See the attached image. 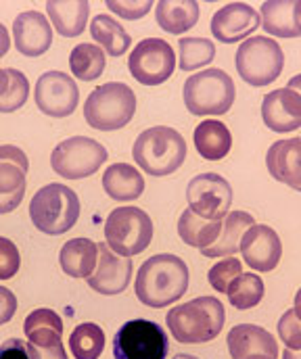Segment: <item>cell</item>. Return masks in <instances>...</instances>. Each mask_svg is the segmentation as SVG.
Here are the masks:
<instances>
[{"instance_id": "23", "label": "cell", "mask_w": 301, "mask_h": 359, "mask_svg": "<svg viewBox=\"0 0 301 359\" xmlns=\"http://www.w3.org/2000/svg\"><path fill=\"white\" fill-rule=\"evenodd\" d=\"M46 15L51 19V25L63 38H76L88 25L91 2H86V0H48Z\"/></svg>"}, {"instance_id": "32", "label": "cell", "mask_w": 301, "mask_h": 359, "mask_svg": "<svg viewBox=\"0 0 301 359\" xmlns=\"http://www.w3.org/2000/svg\"><path fill=\"white\" fill-rule=\"evenodd\" d=\"M107 65L105 50L97 44H78L69 53V69L82 82H93L102 76Z\"/></svg>"}, {"instance_id": "14", "label": "cell", "mask_w": 301, "mask_h": 359, "mask_svg": "<svg viewBox=\"0 0 301 359\" xmlns=\"http://www.w3.org/2000/svg\"><path fill=\"white\" fill-rule=\"evenodd\" d=\"M27 155L13 144L0 147V215L15 211L25 196Z\"/></svg>"}, {"instance_id": "13", "label": "cell", "mask_w": 301, "mask_h": 359, "mask_svg": "<svg viewBox=\"0 0 301 359\" xmlns=\"http://www.w3.org/2000/svg\"><path fill=\"white\" fill-rule=\"evenodd\" d=\"M36 107L48 117H67L80 102V90L74 78L63 72H46L38 78L34 88Z\"/></svg>"}, {"instance_id": "27", "label": "cell", "mask_w": 301, "mask_h": 359, "mask_svg": "<svg viewBox=\"0 0 301 359\" xmlns=\"http://www.w3.org/2000/svg\"><path fill=\"white\" fill-rule=\"evenodd\" d=\"M23 332L27 337V343L34 347L59 345L63 343V320L57 311L48 307H40L25 318Z\"/></svg>"}, {"instance_id": "10", "label": "cell", "mask_w": 301, "mask_h": 359, "mask_svg": "<svg viewBox=\"0 0 301 359\" xmlns=\"http://www.w3.org/2000/svg\"><path fill=\"white\" fill-rule=\"evenodd\" d=\"M107 159V149L99 140L88 136H72L55 147L51 155V165L61 178L82 180L97 174Z\"/></svg>"}, {"instance_id": "44", "label": "cell", "mask_w": 301, "mask_h": 359, "mask_svg": "<svg viewBox=\"0 0 301 359\" xmlns=\"http://www.w3.org/2000/svg\"><path fill=\"white\" fill-rule=\"evenodd\" d=\"M8 48H11V36H8L6 27L0 23V59L8 53Z\"/></svg>"}, {"instance_id": "30", "label": "cell", "mask_w": 301, "mask_h": 359, "mask_svg": "<svg viewBox=\"0 0 301 359\" xmlns=\"http://www.w3.org/2000/svg\"><path fill=\"white\" fill-rule=\"evenodd\" d=\"M91 34H93L97 46H100L105 50V55H109V57L126 55L132 44L130 34L111 15H97L91 21Z\"/></svg>"}, {"instance_id": "11", "label": "cell", "mask_w": 301, "mask_h": 359, "mask_svg": "<svg viewBox=\"0 0 301 359\" xmlns=\"http://www.w3.org/2000/svg\"><path fill=\"white\" fill-rule=\"evenodd\" d=\"M128 69L138 84L159 86L174 76L176 53L163 38H145L130 53Z\"/></svg>"}, {"instance_id": "33", "label": "cell", "mask_w": 301, "mask_h": 359, "mask_svg": "<svg viewBox=\"0 0 301 359\" xmlns=\"http://www.w3.org/2000/svg\"><path fill=\"white\" fill-rule=\"evenodd\" d=\"M105 343V330L95 322H84L69 334V351L76 359H99Z\"/></svg>"}, {"instance_id": "1", "label": "cell", "mask_w": 301, "mask_h": 359, "mask_svg": "<svg viewBox=\"0 0 301 359\" xmlns=\"http://www.w3.org/2000/svg\"><path fill=\"white\" fill-rule=\"evenodd\" d=\"M189 280L191 276L185 259L172 253H159L149 257L138 268L134 290L142 305L163 309L185 297L189 290Z\"/></svg>"}, {"instance_id": "16", "label": "cell", "mask_w": 301, "mask_h": 359, "mask_svg": "<svg viewBox=\"0 0 301 359\" xmlns=\"http://www.w3.org/2000/svg\"><path fill=\"white\" fill-rule=\"evenodd\" d=\"M241 255L245 264L255 271H272L281 264L283 243L274 228L266 224L251 226L241 241Z\"/></svg>"}, {"instance_id": "18", "label": "cell", "mask_w": 301, "mask_h": 359, "mask_svg": "<svg viewBox=\"0 0 301 359\" xmlns=\"http://www.w3.org/2000/svg\"><path fill=\"white\" fill-rule=\"evenodd\" d=\"M132 280V259L113 253L107 243H99V262L93 276L88 278V286L105 297L119 294L128 288Z\"/></svg>"}, {"instance_id": "26", "label": "cell", "mask_w": 301, "mask_h": 359, "mask_svg": "<svg viewBox=\"0 0 301 359\" xmlns=\"http://www.w3.org/2000/svg\"><path fill=\"white\" fill-rule=\"evenodd\" d=\"M199 2L195 0H159L155 4L157 25L174 36H180L197 25L199 21Z\"/></svg>"}, {"instance_id": "20", "label": "cell", "mask_w": 301, "mask_h": 359, "mask_svg": "<svg viewBox=\"0 0 301 359\" xmlns=\"http://www.w3.org/2000/svg\"><path fill=\"white\" fill-rule=\"evenodd\" d=\"M262 119L276 134L295 132L301 128V96L289 88L268 92L262 100Z\"/></svg>"}, {"instance_id": "36", "label": "cell", "mask_w": 301, "mask_h": 359, "mask_svg": "<svg viewBox=\"0 0 301 359\" xmlns=\"http://www.w3.org/2000/svg\"><path fill=\"white\" fill-rule=\"evenodd\" d=\"M6 72H8V86L0 94V113H13L21 109L29 96L27 78L19 69H13V67H8Z\"/></svg>"}, {"instance_id": "38", "label": "cell", "mask_w": 301, "mask_h": 359, "mask_svg": "<svg viewBox=\"0 0 301 359\" xmlns=\"http://www.w3.org/2000/svg\"><path fill=\"white\" fill-rule=\"evenodd\" d=\"M279 337L285 343L287 349L301 351V320L297 318L295 309H287L279 320Z\"/></svg>"}, {"instance_id": "43", "label": "cell", "mask_w": 301, "mask_h": 359, "mask_svg": "<svg viewBox=\"0 0 301 359\" xmlns=\"http://www.w3.org/2000/svg\"><path fill=\"white\" fill-rule=\"evenodd\" d=\"M27 349H29L32 359H67V351L63 343L51 345V347H34L27 343Z\"/></svg>"}, {"instance_id": "34", "label": "cell", "mask_w": 301, "mask_h": 359, "mask_svg": "<svg viewBox=\"0 0 301 359\" xmlns=\"http://www.w3.org/2000/svg\"><path fill=\"white\" fill-rule=\"evenodd\" d=\"M264 280L257 276V273H251V271H243L230 286H228V301L234 309L239 311H247V309H253L255 305L262 303L264 299Z\"/></svg>"}, {"instance_id": "35", "label": "cell", "mask_w": 301, "mask_h": 359, "mask_svg": "<svg viewBox=\"0 0 301 359\" xmlns=\"http://www.w3.org/2000/svg\"><path fill=\"white\" fill-rule=\"evenodd\" d=\"M178 67L182 72H197L215 59V44L209 38L185 36L178 40Z\"/></svg>"}, {"instance_id": "40", "label": "cell", "mask_w": 301, "mask_h": 359, "mask_svg": "<svg viewBox=\"0 0 301 359\" xmlns=\"http://www.w3.org/2000/svg\"><path fill=\"white\" fill-rule=\"evenodd\" d=\"M107 8H111L121 19L134 21V19L145 17L153 8V2L151 0H107Z\"/></svg>"}, {"instance_id": "2", "label": "cell", "mask_w": 301, "mask_h": 359, "mask_svg": "<svg viewBox=\"0 0 301 359\" xmlns=\"http://www.w3.org/2000/svg\"><path fill=\"white\" fill-rule=\"evenodd\" d=\"M226 322L224 305L218 297L205 294L168 311L166 324L182 345H201L218 339Z\"/></svg>"}, {"instance_id": "29", "label": "cell", "mask_w": 301, "mask_h": 359, "mask_svg": "<svg viewBox=\"0 0 301 359\" xmlns=\"http://www.w3.org/2000/svg\"><path fill=\"white\" fill-rule=\"evenodd\" d=\"M193 142L203 159L220 161L232 149V134L226 128V123H222L218 119H205L195 128Z\"/></svg>"}, {"instance_id": "15", "label": "cell", "mask_w": 301, "mask_h": 359, "mask_svg": "<svg viewBox=\"0 0 301 359\" xmlns=\"http://www.w3.org/2000/svg\"><path fill=\"white\" fill-rule=\"evenodd\" d=\"M257 27H262V17L247 2H230L211 17V34L222 44L247 40Z\"/></svg>"}, {"instance_id": "7", "label": "cell", "mask_w": 301, "mask_h": 359, "mask_svg": "<svg viewBox=\"0 0 301 359\" xmlns=\"http://www.w3.org/2000/svg\"><path fill=\"white\" fill-rule=\"evenodd\" d=\"M236 72L249 86L262 88L272 84L285 67V53L270 36H251L241 42L236 57Z\"/></svg>"}, {"instance_id": "21", "label": "cell", "mask_w": 301, "mask_h": 359, "mask_svg": "<svg viewBox=\"0 0 301 359\" xmlns=\"http://www.w3.org/2000/svg\"><path fill=\"white\" fill-rule=\"evenodd\" d=\"M266 165L276 182L301 192V136L272 142L266 153Z\"/></svg>"}, {"instance_id": "19", "label": "cell", "mask_w": 301, "mask_h": 359, "mask_svg": "<svg viewBox=\"0 0 301 359\" xmlns=\"http://www.w3.org/2000/svg\"><path fill=\"white\" fill-rule=\"evenodd\" d=\"M226 343L232 359H279L276 339L255 324L234 326L228 332Z\"/></svg>"}, {"instance_id": "42", "label": "cell", "mask_w": 301, "mask_h": 359, "mask_svg": "<svg viewBox=\"0 0 301 359\" xmlns=\"http://www.w3.org/2000/svg\"><path fill=\"white\" fill-rule=\"evenodd\" d=\"M15 313H17V297L6 286H0V326L8 324Z\"/></svg>"}, {"instance_id": "6", "label": "cell", "mask_w": 301, "mask_h": 359, "mask_svg": "<svg viewBox=\"0 0 301 359\" xmlns=\"http://www.w3.org/2000/svg\"><path fill=\"white\" fill-rule=\"evenodd\" d=\"M182 96L191 115H224L234 104L236 88L224 69L209 67L195 76H189Z\"/></svg>"}, {"instance_id": "48", "label": "cell", "mask_w": 301, "mask_h": 359, "mask_svg": "<svg viewBox=\"0 0 301 359\" xmlns=\"http://www.w3.org/2000/svg\"><path fill=\"white\" fill-rule=\"evenodd\" d=\"M283 359H301V351H291V349H285Z\"/></svg>"}, {"instance_id": "17", "label": "cell", "mask_w": 301, "mask_h": 359, "mask_svg": "<svg viewBox=\"0 0 301 359\" xmlns=\"http://www.w3.org/2000/svg\"><path fill=\"white\" fill-rule=\"evenodd\" d=\"M13 38L17 53H21L23 57H42L53 44L51 21L38 11L19 13L13 21Z\"/></svg>"}, {"instance_id": "24", "label": "cell", "mask_w": 301, "mask_h": 359, "mask_svg": "<svg viewBox=\"0 0 301 359\" xmlns=\"http://www.w3.org/2000/svg\"><path fill=\"white\" fill-rule=\"evenodd\" d=\"M255 226V219L251 213L247 211H230L224 219H222V234L218 236V241L203 249L201 253L209 259H220V257H234L241 249V241L243 234Z\"/></svg>"}, {"instance_id": "25", "label": "cell", "mask_w": 301, "mask_h": 359, "mask_svg": "<svg viewBox=\"0 0 301 359\" xmlns=\"http://www.w3.org/2000/svg\"><path fill=\"white\" fill-rule=\"evenodd\" d=\"M99 262V245L91 238H72L61 247L59 264L72 278H91Z\"/></svg>"}, {"instance_id": "41", "label": "cell", "mask_w": 301, "mask_h": 359, "mask_svg": "<svg viewBox=\"0 0 301 359\" xmlns=\"http://www.w3.org/2000/svg\"><path fill=\"white\" fill-rule=\"evenodd\" d=\"M0 359H32L27 343L21 339H6L0 345Z\"/></svg>"}, {"instance_id": "37", "label": "cell", "mask_w": 301, "mask_h": 359, "mask_svg": "<svg viewBox=\"0 0 301 359\" xmlns=\"http://www.w3.org/2000/svg\"><path fill=\"white\" fill-rule=\"evenodd\" d=\"M243 273V264L241 259L236 257H226V259H220L213 268L209 269L207 273V280L211 284L213 290L218 292H228V286Z\"/></svg>"}, {"instance_id": "47", "label": "cell", "mask_w": 301, "mask_h": 359, "mask_svg": "<svg viewBox=\"0 0 301 359\" xmlns=\"http://www.w3.org/2000/svg\"><path fill=\"white\" fill-rule=\"evenodd\" d=\"M293 309H295L297 318H300V320H301V288H300V290H297V292H295V307H293Z\"/></svg>"}, {"instance_id": "8", "label": "cell", "mask_w": 301, "mask_h": 359, "mask_svg": "<svg viewBox=\"0 0 301 359\" xmlns=\"http://www.w3.org/2000/svg\"><path fill=\"white\" fill-rule=\"evenodd\" d=\"M151 241L153 222L149 213L138 207H117L105 219V243L121 257H134L142 253Z\"/></svg>"}, {"instance_id": "9", "label": "cell", "mask_w": 301, "mask_h": 359, "mask_svg": "<svg viewBox=\"0 0 301 359\" xmlns=\"http://www.w3.org/2000/svg\"><path fill=\"white\" fill-rule=\"evenodd\" d=\"M170 351L163 326L151 320H130L113 337L115 359H166Z\"/></svg>"}, {"instance_id": "46", "label": "cell", "mask_w": 301, "mask_h": 359, "mask_svg": "<svg viewBox=\"0 0 301 359\" xmlns=\"http://www.w3.org/2000/svg\"><path fill=\"white\" fill-rule=\"evenodd\" d=\"M6 86H8V72L6 69H0V94L4 92Z\"/></svg>"}, {"instance_id": "3", "label": "cell", "mask_w": 301, "mask_h": 359, "mask_svg": "<svg viewBox=\"0 0 301 359\" xmlns=\"http://www.w3.org/2000/svg\"><path fill=\"white\" fill-rule=\"evenodd\" d=\"M134 163L149 176L163 178L174 174L187 159L185 136L168 126H153L138 134L132 147Z\"/></svg>"}, {"instance_id": "31", "label": "cell", "mask_w": 301, "mask_h": 359, "mask_svg": "<svg viewBox=\"0 0 301 359\" xmlns=\"http://www.w3.org/2000/svg\"><path fill=\"white\" fill-rule=\"evenodd\" d=\"M220 234H222V222L203 219L191 209H185L180 219H178V236L189 247H195L199 251L211 247Z\"/></svg>"}, {"instance_id": "22", "label": "cell", "mask_w": 301, "mask_h": 359, "mask_svg": "<svg viewBox=\"0 0 301 359\" xmlns=\"http://www.w3.org/2000/svg\"><path fill=\"white\" fill-rule=\"evenodd\" d=\"M262 27L276 38L301 36V0H268L262 4Z\"/></svg>"}, {"instance_id": "39", "label": "cell", "mask_w": 301, "mask_h": 359, "mask_svg": "<svg viewBox=\"0 0 301 359\" xmlns=\"http://www.w3.org/2000/svg\"><path fill=\"white\" fill-rule=\"evenodd\" d=\"M21 268V255L17 245L11 238L0 236V280H8L17 276Z\"/></svg>"}, {"instance_id": "12", "label": "cell", "mask_w": 301, "mask_h": 359, "mask_svg": "<svg viewBox=\"0 0 301 359\" xmlns=\"http://www.w3.org/2000/svg\"><path fill=\"white\" fill-rule=\"evenodd\" d=\"M187 203L203 219L222 222L232 207V186L220 174H199L187 186Z\"/></svg>"}, {"instance_id": "45", "label": "cell", "mask_w": 301, "mask_h": 359, "mask_svg": "<svg viewBox=\"0 0 301 359\" xmlns=\"http://www.w3.org/2000/svg\"><path fill=\"white\" fill-rule=\"evenodd\" d=\"M287 88L293 90V92H297V94H300V96H301V74H297V76H293V78L289 80Z\"/></svg>"}, {"instance_id": "5", "label": "cell", "mask_w": 301, "mask_h": 359, "mask_svg": "<svg viewBox=\"0 0 301 359\" xmlns=\"http://www.w3.org/2000/svg\"><path fill=\"white\" fill-rule=\"evenodd\" d=\"M136 113V94L128 84L107 82L95 88L84 102V119L91 128L113 132L132 121Z\"/></svg>"}, {"instance_id": "49", "label": "cell", "mask_w": 301, "mask_h": 359, "mask_svg": "<svg viewBox=\"0 0 301 359\" xmlns=\"http://www.w3.org/2000/svg\"><path fill=\"white\" fill-rule=\"evenodd\" d=\"M174 359H199V358H195V355H189V353H178V355H176Z\"/></svg>"}, {"instance_id": "4", "label": "cell", "mask_w": 301, "mask_h": 359, "mask_svg": "<svg viewBox=\"0 0 301 359\" xmlns=\"http://www.w3.org/2000/svg\"><path fill=\"white\" fill-rule=\"evenodd\" d=\"M80 217L78 194L59 182L42 186L29 203V219L42 234L59 236L76 226Z\"/></svg>"}, {"instance_id": "28", "label": "cell", "mask_w": 301, "mask_h": 359, "mask_svg": "<svg viewBox=\"0 0 301 359\" xmlns=\"http://www.w3.org/2000/svg\"><path fill=\"white\" fill-rule=\"evenodd\" d=\"M102 190L113 201H136L145 192V178L130 163H113L102 174Z\"/></svg>"}]
</instances>
